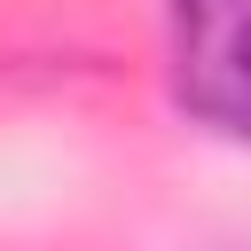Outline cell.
Wrapping results in <instances>:
<instances>
[{"label":"cell","mask_w":251,"mask_h":251,"mask_svg":"<svg viewBox=\"0 0 251 251\" xmlns=\"http://www.w3.org/2000/svg\"><path fill=\"white\" fill-rule=\"evenodd\" d=\"M173 94L196 126L251 141V0H173Z\"/></svg>","instance_id":"obj_1"}]
</instances>
